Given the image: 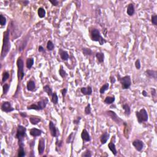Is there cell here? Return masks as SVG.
Here are the masks:
<instances>
[{
    "instance_id": "obj_1",
    "label": "cell",
    "mask_w": 157,
    "mask_h": 157,
    "mask_svg": "<svg viewBox=\"0 0 157 157\" xmlns=\"http://www.w3.org/2000/svg\"><path fill=\"white\" fill-rule=\"evenodd\" d=\"M9 34L10 30L8 28L6 31L4 33L3 42V46H2L1 50V58H4L6 55L9 52L11 48V44L9 41Z\"/></svg>"
},
{
    "instance_id": "obj_2",
    "label": "cell",
    "mask_w": 157,
    "mask_h": 157,
    "mask_svg": "<svg viewBox=\"0 0 157 157\" xmlns=\"http://www.w3.org/2000/svg\"><path fill=\"white\" fill-rule=\"evenodd\" d=\"M26 131H27L26 128L22 126V125H19L18 126L16 137L19 140V146H24V144L23 142H24L25 137L27 136Z\"/></svg>"
},
{
    "instance_id": "obj_3",
    "label": "cell",
    "mask_w": 157,
    "mask_h": 157,
    "mask_svg": "<svg viewBox=\"0 0 157 157\" xmlns=\"http://www.w3.org/2000/svg\"><path fill=\"white\" fill-rule=\"evenodd\" d=\"M90 36L92 40L95 41V42H99L100 45H102L106 43V40L101 36L100 31L97 28L92 29L90 32Z\"/></svg>"
},
{
    "instance_id": "obj_4",
    "label": "cell",
    "mask_w": 157,
    "mask_h": 157,
    "mask_svg": "<svg viewBox=\"0 0 157 157\" xmlns=\"http://www.w3.org/2000/svg\"><path fill=\"white\" fill-rule=\"evenodd\" d=\"M48 102V100L47 98H43L42 99L38 101L36 104H33L30 106L27 107V109L30 110V109H33V110H41L45 109L47 103Z\"/></svg>"
},
{
    "instance_id": "obj_5",
    "label": "cell",
    "mask_w": 157,
    "mask_h": 157,
    "mask_svg": "<svg viewBox=\"0 0 157 157\" xmlns=\"http://www.w3.org/2000/svg\"><path fill=\"white\" fill-rule=\"evenodd\" d=\"M117 77L118 78V81H120V84L122 87V89L126 90L128 89L130 87L131 85V77L129 76H125L123 77H120V76L119 74L117 75Z\"/></svg>"
},
{
    "instance_id": "obj_6",
    "label": "cell",
    "mask_w": 157,
    "mask_h": 157,
    "mask_svg": "<svg viewBox=\"0 0 157 157\" xmlns=\"http://www.w3.org/2000/svg\"><path fill=\"white\" fill-rule=\"evenodd\" d=\"M17 68H18V72H17V75H18V79H19V81H22V79H24V61L22 60L21 57L19 58L17 61Z\"/></svg>"
},
{
    "instance_id": "obj_7",
    "label": "cell",
    "mask_w": 157,
    "mask_h": 157,
    "mask_svg": "<svg viewBox=\"0 0 157 157\" xmlns=\"http://www.w3.org/2000/svg\"><path fill=\"white\" fill-rule=\"evenodd\" d=\"M136 115L137 117V120L139 123H141L144 121H147L149 118L147 112L145 109H141L140 111H136Z\"/></svg>"
},
{
    "instance_id": "obj_8",
    "label": "cell",
    "mask_w": 157,
    "mask_h": 157,
    "mask_svg": "<svg viewBox=\"0 0 157 157\" xmlns=\"http://www.w3.org/2000/svg\"><path fill=\"white\" fill-rule=\"evenodd\" d=\"M107 114L108 115V116L111 118L113 121H114L117 124H120V123H123V121L121 120V118H119V117L117 116V115L115 114V112H114V111H112V110H109L107 111Z\"/></svg>"
},
{
    "instance_id": "obj_9",
    "label": "cell",
    "mask_w": 157,
    "mask_h": 157,
    "mask_svg": "<svg viewBox=\"0 0 157 157\" xmlns=\"http://www.w3.org/2000/svg\"><path fill=\"white\" fill-rule=\"evenodd\" d=\"M1 109L3 112H10L14 110V108L12 107L11 103L8 101H5L3 103L1 106Z\"/></svg>"
},
{
    "instance_id": "obj_10",
    "label": "cell",
    "mask_w": 157,
    "mask_h": 157,
    "mask_svg": "<svg viewBox=\"0 0 157 157\" xmlns=\"http://www.w3.org/2000/svg\"><path fill=\"white\" fill-rule=\"evenodd\" d=\"M132 144L136 150L139 151V152L141 151L144 147L143 142L141 140H139V139H136V140L132 142Z\"/></svg>"
},
{
    "instance_id": "obj_11",
    "label": "cell",
    "mask_w": 157,
    "mask_h": 157,
    "mask_svg": "<svg viewBox=\"0 0 157 157\" xmlns=\"http://www.w3.org/2000/svg\"><path fill=\"white\" fill-rule=\"evenodd\" d=\"M45 150V139L44 138H40L38 144V152L39 155H42Z\"/></svg>"
},
{
    "instance_id": "obj_12",
    "label": "cell",
    "mask_w": 157,
    "mask_h": 157,
    "mask_svg": "<svg viewBox=\"0 0 157 157\" xmlns=\"http://www.w3.org/2000/svg\"><path fill=\"white\" fill-rule=\"evenodd\" d=\"M49 130H50V134L53 137H57V129L55 127V125L52 121L49 122Z\"/></svg>"
},
{
    "instance_id": "obj_13",
    "label": "cell",
    "mask_w": 157,
    "mask_h": 157,
    "mask_svg": "<svg viewBox=\"0 0 157 157\" xmlns=\"http://www.w3.org/2000/svg\"><path fill=\"white\" fill-rule=\"evenodd\" d=\"M81 137H82L83 141L85 142H89L91 140L90 134L85 129H83L82 132L81 133Z\"/></svg>"
},
{
    "instance_id": "obj_14",
    "label": "cell",
    "mask_w": 157,
    "mask_h": 157,
    "mask_svg": "<svg viewBox=\"0 0 157 157\" xmlns=\"http://www.w3.org/2000/svg\"><path fill=\"white\" fill-rule=\"evenodd\" d=\"M81 91L84 95H91L92 94V89L90 86H88L87 87H82V88H81Z\"/></svg>"
},
{
    "instance_id": "obj_15",
    "label": "cell",
    "mask_w": 157,
    "mask_h": 157,
    "mask_svg": "<svg viewBox=\"0 0 157 157\" xmlns=\"http://www.w3.org/2000/svg\"><path fill=\"white\" fill-rule=\"evenodd\" d=\"M42 131L37 128H32L30 130V134L33 137H37L41 135Z\"/></svg>"
},
{
    "instance_id": "obj_16",
    "label": "cell",
    "mask_w": 157,
    "mask_h": 157,
    "mask_svg": "<svg viewBox=\"0 0 157 157\" xmlns=\"http://www.w3.org/2000/svg\"><path fill=\"white\" fill-rule=\"evenodd\" d=\"M134 12H135V10H134V6L133 4H129L127 7V11H126L128 15L129 16H133Z\"/></svg>"
},
{
    "instance_id": "obj_17",
    "label": "cell",
    "mask_w": 157,
    "mask_h": 157,
    "mask_svg": "<svg viewBox=\"0 0 157 157\" xmlns=\"http://www.w3.org/2000/svg\"><path fill=\"white\" fill-rule=\"evenodd\" d=\"M59 53L60 55L61 58L63 61H66L69 58V54L66 51L63 50L62 49H60Z\"/></svg>"
},
{
    "instance_id": "obj_18",
    "label": "cell",
    "mask_w": 157,
    "mask_h": 157,
    "mask_svg": "<svg viewBox=\"0 0 157 157\" xmlns=\"http://www.w3.org/2000/svg\"><path fill=\"white\" fill-rule=\"evenodd\" d=\"M27 90L30 92H33L34 90V89L36 88V85H35V82L33 81H28L27 85Z\"/></svg>"
},
{
    "instance_id": "obj_19",
    "label": "cell",
    "mask_w": 157,
    "mask_h": 157,
    "mask_svg": "<svg viewBox=\"0 0 157 157\" xmlns=\"http://www.w3.org/2000/svg\"><path fill=\"white\" fill-rule=\"evenodd\" d=\"M109 138V134L108 133H104L100 137V141L102 144H105Z\"/></svg>"
},
{
    "instance_id": "obj_20",
    "label": "cell",
    "mask_w": 157,
    "mask_h": 157,
    "mask_svg": "<svg viewBox=\"0 0 157 157\" xmlns=\"http://www.w3.org/2000/svg\"><path fill=\"white\" fill-rule=\"evenodd\" d=\"M145 74L147 76H149V77L154 78L155 79H157V72L156 71H153V70H150V69H148L145 71Z\"/></svg>"
},
{
    "instance_id": "obj_21",
    "label": "cell",
    "mask_w": 157,
    "mask_h": 157,
    "mask_svg": "<svg viewBox=\"0 0 157 157\" xmlns=\"http://www.w3.org/2000/svg\"><path fill=\"white\" fill-rule=\"evenodd\" d=\"M108 147H109V150H110L112 153L114 154V155H117V150H116V147H115V145L114 142H112V141L109 142V144H108Z\"/></svg>"
},
{
    "instance_id": "obj_22",
    "label": "cell",
    "mask_w": 157,
    "mask_h": 157,
    "mask_svg": "<svg viewBox=\"0 0 157 157\" xmlns=\"http://www.w3.org/2000/svg\"><path fill=\"white\" fill-rule=\"evenodd\" d=\"M30 121L32 125H37L40 121V118L36 116H31L30 118Z\"/></svg>"
},
{
    "instance_id": "obj_23",
    "label": "cell",
    "mask_w": 157,
    "mask_h": 157,
    "mask_svg": "<svg viewBox=\"0 0 157 157\" xmlns=\"http://www.w3.org/2000/svg\"><path fill=\"white\" fill-rule=\"evenodd\" d=\"M96 57L97 58V59H98V61H99V63H102L104 62V55L103 53H102V52H98V53L96 54Z\"/></svg>"
},
{
    "instance_id": "obj_24",
    "label": "cell",
    "mask_w": 157,
    "mask_h": 157,
    "mask_svg": "<svg viewBox=\"0 0 157 157\" xmlns=\"http://www.w3.org/2000/svg\"><path fill=\"white\" fill-rule=\"evenodd\" d=\"M33 64H34V59L33 58H28L27 60V63H26V65H27V68L31 69L33 66Z\"/></svg>"
},
{
    "instance_id": "obj_25",
    "label": "cell",
    "mask_w": 157,
    "mask_h": 157,
    "mask_svg": "<svg viewBox=\"0 0 157 157\" xmlns=\"http://www.w3.org/2000/svg\"><path fill=\"white\" fill-rule=\"evenodd\" d=\"M43 89L44 91L45 92H46L47 93V95H48L49 97H52V95H53L52 90V89L49 87V86L47 85H45L43 87Z\"/></svg>"
},
{
    "instance_id": "obj_26",
    "label": "cell",
    "mask_w": 157,
    "mask_h": 157,
    "mask_svg": "<svg viewBox=\"0 0 157 157\" xmlns=\"http://www.w3.org/2000/svg\"><path fill=\"white\" fill-rule=\"evenodd\" d=\"M104 101L107 104H112L115 101V97H107Z\"/></svg>"
},
{
    "instance_id": "obj_27",
    "label": "cell",
    "mask_w": 157,
    "mask_h": 157,
    "mask_svg": "<svg viewBox=\"0 0 157 157\" xmlns=\"http://www.w3.org/2000/svg\"><path fill=\"white\" fill-rule=\"evenodd\" d=\"M37 14H38V16L40 18H44V17L45 16V9L42 8H39L38 9V11H37Z\"/></svg>"
},
{
    "instance_id": "obj_28",
    "label": "cell",
    "mask_w": 157,
    "mask_h": 157,
    "mask_svg": "<svg viewBox=\"0 0 157 157\" xmlns=\"http://www.w3.org/2000/svg\"><path fill=\"white\" fill-rule=\"evenodd\" d=\"M109 85L108 83H106L104 85H103L101 87V89H100V93H101V95L104 94V93H105V92L109 89Z\"/></svg>"
},
{
    "instance_id": "obj_29",
    "label": "cell",
    "mask_w": 157,
    "mask_h": 157,
    "mask_svg": "<svg viewBox=\"0 0 157 157\" xmlns=\"http://www.w3.org/2000/svg\"><path fill=\"white\" fill-rule=\"evenodd\" d=\"M122 107H123V109H124L125 110V114L126 115H130V112H131V110H130V107L129 106L126 104H123V106H122Z\"/></svg>"
},
{
    "instance_id": "obj_30",
    "label": "cell",
    "mask_w": 157,
    "mask_h": 157,
    "mask_svg": "<svg viewBox=\"0 0 157 157\" xmlns=\"http://www.w3.org/2000/svg\"><path fill=\"white\" fill-rule=\"evenodd\" d=\"M25 155H26V153H25V150H24V146H19V152H18V157H25Z\"/></svg>"
},
{
    "instance_id": "obj_31",
    "label": "cell",
    "mask_w": 157,
    "mask_h": 157,
    "mask_svg": "<svg viewBox=\"0 0 157 157\" xmlns=\"http://www.w3.org/2000/svg\"><path fill=\"white\" fill-rule=\"evenodd\" d=\"M9 77V73L8 71H4L3 73V77H2V82H5Z\"/></svg>"
},
{
    "instance_id": "obj_32",
    "label": "cell",
    "mask_w": 157,
    "mask_h": 157,
    "mask_svg": "<svg viewBox=\"0 0 157 157\" xmlns=\"http://www.w3.org/2000/svg\"><path fill=\"white\" fill-rule=\"evenodd\" d=\"M54 44L51 40H48L47 44V48L48 51H52L54 49Z\"/></svg>"
},
{
    "instance_id": "obj_33",
    "label": "cell",
    "mask_w": 157,
    "mask_h": 157,
    "mask_svg": "<svg viewBox=\"0 0 157 157\" xmlns=\"http://www.w3.org/2000/svg\"><path fill=\"white\" fill-rule=\"evenodd\" d=\"M52 103L54 104H56L58 103V97L57 95H56V92L53 93V95L52 96Z\"/></svg>"
},
{
    "instance_id": "obj_34",
    "label": "cell",
    "mask_w": 157,
    "mask_h": 157,
    "mask_svg": "<svg viewBox=\"0 0 157 157\" xmlns=\"http://www.w3.org/2000/svg\"><path fill=\"white\" fill-rule=\"evenodd\" d=\"M82 52L85 55H91L92 54V50L89 48H83Z\"/></svg>"
},
{
    "instance_id": "obj_35",
    "label": "cell",
    "mask_w": 157,
    "mask_h": 157,
    "mask_svg": "<svg viewBox=\"0 0 157 157\" xmlns=\"http://www.w3.org/2000/svg\"><path fill=\"white\" fill-rule=\"evenodd\" d=\"M6 24V19L3 15H0V24L1 26H4Z\"/></svg>"
},
{
    "instance_id": "obj_36",
    "label": "cell",
    "mask_w": 157,
    "mask_h": 157,
    "mask_svg": "<svg viewBox=\"0 0 157 157\" xmlns=\"http://www.w3.org/2000/svg\"><path fill=\"white\" fill-rule=\"evenodd\" d=\"M10 86L8 84H5L3 86V94H6L8 92L9 90Z\"/></svg>"
},
{
    "instance_id": "obj_37",
    "label": "cell",
    "mask_w": 157,
    "mask_h": 157,
    "mask_svg": "<svg viewBox=\"0 0 157 157\" xmlns=\"http://www.w3.org/2000/svg\"><path fill=\"white\" fill-rule=\"evenodd\" d=\"M85 114L86 115H90L91 114V107L90 104H88L85 108Z\"/></svg>"
},
{
    "instance_id": "obj_38",
    "label": "cell",
    "mask_w": 157,
    "mask_h": 157,
    "mask_svg": "<svg viewBox=\"0 0 157 157\" xmlns=\"http://www.w3.org/2000/svg\"><path fill=\"white\" fill-rule=\"evenodd\" d=\"M59 73H60V75L61 76V77H63V78L67 76L66 72L62 68V66H61L60 69Z\"/></svg>"
},
{
    "instance_id": "obj_39",
    "label": "cell",
    "mask_w": 157,
    "mask_h": 157,
    "mask_svg": "<svg viewBox=\"0 0 157 157\" xmlns=\"http://www.w3.org/2000/svg\"><path fill=\"white\" fill-rule=\"evenodd\" d=\"M152 23L155 26L157 25V15H154V16H152Z\"/></svg>"
},
{
    "instance_id": "obj_40",
    "label": "cell",
    "mask_w": 157,
    "mask_h": 157,
    "mask_svg": "<svg viewBox=\"0 0 157 157\" xmlns=\"http://www.w3.org/2000/svg\"><path fill=\"white\" fill-rule=\"evenodd\" d=\"M82 157H92V153H91V151L89 150H86L84 153H83L82 155Z\"/></svg>"
},
{
    "instance_id": "obj_41",
    "label": "cell",
    "mask_w": 157,
    "mask_h": 157,
    "mask_svg": "<svg viewBox=\"0 0 157 157\" xmlns=\"http://www.w3.org/2000/svg\"><path fill=\"white\" fill-rule=\"evenodd\" d=\"M135 66H136V69H140V68H141V62H140V60H139V59H137V60L136 61Z\"/></svg>"
},
{
    "instance_id": "obj_42",
    "label": "cell",
    "mask_w": 157,
    "mask_h": 157,
    "mask_svg": "<svg viewBox=\"0 0 157 157\" xmlns=\"http://www.w3.org/2000/svg\"><path fill=\"white\" fill-rule=\"evenodd\" d=\"M67 91H68V89H67L66 88H64V89H63L61 91V94H62V97H63V99L64 98V97H65L66 95Z\"/></svg>"
},
{
    "instance_id": "obj_43",
    "label": "cell",
    "mask_w": 157,
    "mask_h": 157,
    "mask_svg": "<svg viewBox=\"0 0 157 157\" xmlns=\"http://www.w3.org/2000/svg\"><path fill=\"white\" fill-rule=\"evenodd\" d=\"M49 1H50V3L52 4V5H53V6H58V3H59V2H58V1H57V0H54V1H52V0H50Z\"/></svg>"
},
{
    "instance_id": "obj_44",
    "label": "cell",
    "mask_w": 157,
    "mask_h": 157,
    "mask_svg": "<svg viewBox=\"0 0 157 157\" xmlns=\"http://www.w3.org/2000/svg\"><path fill=\"white\" fill-rule=\"evenodd\" d=\"M110 82H111V84H115L116 80H115V77H114V76H111L110 77Z\"/></svg>"
},
{
    "instance_id": "obj_45",
    "label": "cell",
    "mask_w": 157,
    "mask_h": 157,
    "mask_svg": "<svg viewBox=\"0 0 157 157\" xmlns=\"http://www.w3.org/2000/svg\"><path fill=\"white\" fill-rule=\"evenodd\" d=\"M81 117H78V118H77L76 120H74L73 123H74V124H76V125L79 124V121H80V120H81Z\"/></svg>"
},
{
    "instance_id": "obj_46",
    "label": "cell",
    "mask_w": 157,
    "mask_h": 157,
    "mask_svg": "<svg viewBox=\"0 0 157 157\" xmlns=\"http://www.w3.org/2000/svg\"><path fill=\"white\" fill-rule=\"evenodd\" d=\"M38 50H39V52H45V50H44V48L42 46L40 45L39 47V48H38Z\"/></svg>"
},
{
    "instance_id": "obj_47",
    "label": "cell",
    "mask_w": 157,
    "mask_h": 157,
    "mask_svg": "<svg viewBox=\"0 0 157 157\" xmlns=\"http://www.w3.org/2000/svg\"><path fill=\"white\" fill-rule=\"evenodd\" d=\"M72 134H73L71 133L70 135H69V136H68V138L67 139V140H66L67 143H70L71 142V138H72L71 136H72Z\"/></svg>"
},
{
    "instance_id": "obj_48",
    "label": "cell",
    "mask_w": 157,
    "mask_h": 157,
    "mask_svg": "<svg viewBox=\"0 0 157 157\" xmlns=\"http://www.w3.org/2000/svg\"><path fill=\"white\" fill-rule=\"evenodd\" d=\"M152 96H153V97H155V96H156L155 89H152Z\"/></svg>"
},
{
    "instance_id": "obj_49",
    "label": "cell",
    "mask_w": 157,
    "mask_h": 157,
    "mask_svg": "<svg viewBox=\"0 0 157 157\" xmlns=\"http://www.w3.org/2000/svg\"><path fill=\"white\" fill-rule=\"evenodd\" d=\"M142 95H143L144 97H146L148 96L147 93V92L145 90L142 91Z\"/></svg>"
},
{
    "instance_id": "obj_50",
    "label": "cell",
    "mask_w": 157,
    "mask_h": 157,
    "mask_svg": "<svg viewBox=\"0 0 157 157\" xmlns=\"http://www.w3.org/2000/svg\"><path fill=\"white\" fill-rule=\"evenodd\" d=\"M20 115H21V116H22L23 117H27V114H26L25 112V113H24V112H20Z\"/></svg>"
},
{
    "instance_id": "obj_51",
    "label": "cell",
    "mask_w": 157,
    "mask_h": 157,
    "mask_svg": "<svg viewBox=\"0 0 157 157\" xmlns=\"http://www.w3.org/2000/svg\"><path fill=\"white\" fill-rule=\"evenodd\" d=\"M28 3H29V1H25V2H24V4H25V5H27Z\"/></svg>"
}]
</instances>
